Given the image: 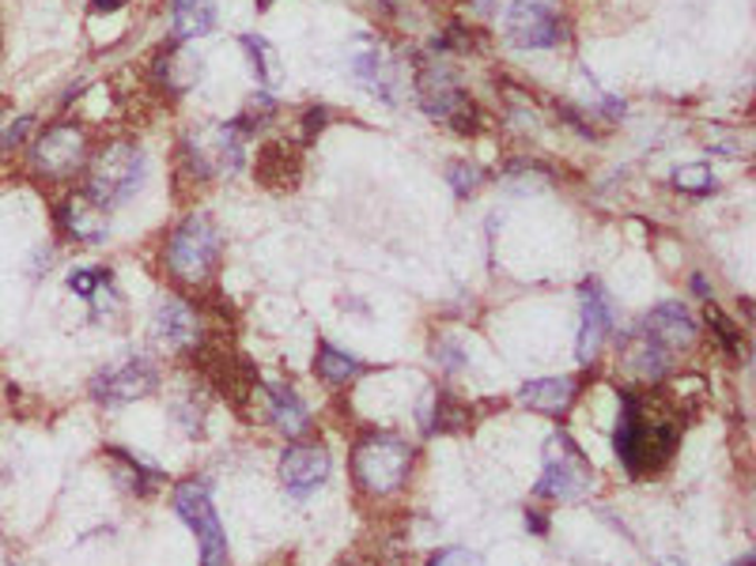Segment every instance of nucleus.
I'll return each mask as SVG.
<instances>
[{"instance_id":"f257e3e1","label":"nucleus","mask_w":756,"mask_h":566,"mask_svg":"<svg viewBox=\"0 0 756 566\" xmlns=\"http://www.w3.org/2000/svg\"><path fill=\"white\" fill-rule=\"evenodd\" d=\"M677 446H681V424L677 419L662 416V411H650V400H644L639 393L620 397V424L617 435H612V449H617L620 465L631 476L662 468Z\"/></svg>"},{"instance_id":"f03ea898","label":"nucleus","mask_w":756,"mask_h":566,"mask_svg":"<svg viewBox=\"0 0 756 566\" xmlns=\"http://www.w3.org/2000/svg\"><path fill=\"white\" fill-rule=\"evenodd\" d=\"M413 473V446L390 430H371L352 449V476L363 495H394Z\"/></svg>"},{"instance_id":"7ed1b4c3","label":"nucleus","mask_w":756,"mask_h":566,"mask_svg":"<svg viewBox=\"0 0 756 566\" xmlns=\"http://www.w3.org/2000/svg\"><path fill=\"white\" fill-rule=\"evenodd\" d=\"M145 181V151L129 140H114L107 151L88 167L84 178V200L99 212L121 208Z\"/></svg>"},{"instance_id":"20e7f679","label":"nucleus","mask_w":756,"mask_h":566,"mask_svg":"<svg viewBox=\"0 0 756 566\" xmlns=\"http://www.w3.org/2000/svg\"><path fill=\"white\" fill-rule=\"evenodd\" d=\"M219 249H224V238H219V227L208 216H194L186 224L175 227V235L167 238V268L170 276L181 284H208V276L216 272L219 265Z\"/></svg>"},{"instance_id":"39448f33","label":"nucleus","mask_w":756,"mask_h":566,"mask_svg":"<svg viewBox=\"0 0 756 566\" xmlns=\"http://www.w3.org/2000/svg\"><path fill=\"white\" fill-rule=\"evenodd\" d=\"M595 487V468H590L587 454L571 443V435H552L544 443V468L533 487L541 498H560V503H579Z\"/></svg>"},{"instance_id":"423d86ee","label":"nucleus","mask_w":756,"mask_h":566,"mask_svg":"<svg viewBox=\"0 0 756 566\" xmlns=\"http://www.w3.org/2000/svg\"><path fill=\"white\" fill-rule=\"evenodd\" d=\"M175 510L181 522L189 525V533L197 536L200 544V566H227V529L224 522H219L213 498H208V491L200 484H178L175 487Z\"/></svg>"},{"instance_id":"0eeeda50","label":"nucleus","mask_w":756,"mask_h":566,"mask_svg":"<svg viewBox=\"0 0 756 566\" xmlns=\"http://www.w3.org/2000/svg\"><path fill=\"white\" fill-rule=\"evenodd\" d=\"M416 99L420 107H424L428 118H435L439 125H446V129L462 132V137H469V132L477 129V107L473 99L462 91V83L454 80L446 69H424L416 76Z\"/></svg>"},{"instance_id":"6e6552de","label":"nucleus","mask_w":756,"mask_h":566,"mask_svg":"<svg viewBox=\"0 0 756 566\" xmlns=\"http://www.w3.org/2000/svg\"><path fill=\"white\" fill-rule=\"evenodd\" d=\"M84 159H88V137H84L76 125H53L31 148V167L38 175H50V178L72 175V170L84 167Z\"/></svg>"},{"instance_id":"1a4fd4ad","label":"nucleus","mask_w":756,"mask_h":566,"mask_svg":"<svg viewBox=\"0 0 756 566\" xmlns=\"http://www.w3.org/2000/svg\"><path fill=\"white\" fill-rule=\"evenodd\" d=\"M159 386V370L148 359H126L118 367H107L102 374H95L91 381V397L99 405H132V400L148 397Z\"/></svg>"},{"instance_id":"9d476101","label":"nucleus","mask_w":756,"mask_h":566,"mask_svg":"<svg viewBox=\"0 0 756 566\" xmlns=\"http://www.w3.org/2000/svg\"><path fill=\"white\" fill-rule=\"evenodd\" d=\"M612 321H617L612 295L598 280H587L582 284V325H579V359L582 363H590L598 355V348L612 332Z\"/></svg>"},{"instance_id":"9b49d317","label":"nucleus","mask_w":756,"mask_h":566,"mask_svg":"<svg viewBox=\"0 0 756 566\" xmlns=\"http://www.w3.org/2000/svg\"><path fill=\"white\" fill-rule=\"evenodd\" d=\"M330 476V454L325 446H288L281 454V479L292 495H306Z\"/></svg>"},{"instance_id":"f8f14e48","label":"nucleus","mask_w":756,"mask_h":566,"mask_svg":"<svg viewBox=\"0 0 756 566\" xmlns=\"http://www.w3.org/2000/svg\"><path fill=\"white\" fill-rule=\"evenodd\" d=\"M151 337H156L163 348H194L197 344V314L189 302L175 299V295H167L159 306H156V318H151Z\"/></svg>"},{"instance_id":"ddd939ff","label":"nucleus","mask_w":756,"mask_h":566,"mask_svg":"<svg viewBox=\"0 0 756 566\" xmlns=\"http://www.w3.org/2000/svg\"><path fill=\"white\" fill-rule=\"evenodd\" d=\"M644 332L650 340L662 344V348H688L696 340V321L681 302H662L647 314Z\"/></svg>"},{"instance_id":"4468645a","label":"nucleus","mask_w":756,"mask_h":566,"mask_svg":"<svg viewBox=\"0 0 756 566\" xmlns=\"http://www.w3.org/2000/svg\"><path fill=\"white\" fill-rule=\"evenodd\" d=\"M576 393H579V381L568 378V374H560V378L526 381V386L519 389V400L526 408L544 411V416H563V411L571 408V400H576Z\"/></svg>"},{"instance_id":"2eb2a0df","label":"nucleus","mask_w":756,"mask_h":566,"mask_svg":"<svg viewBox=\"0 0 756 566\" xmlns=\"http://www.w3.org/2000/svg\"><path fill=\"white\" fill-rule=\"evenodd\" d=\"M265 400H269L273 424L281 427L288 438L306 435V430H311V411H306V405L300 400V393H295L292 386H269V389H265Z\"/></svg>"},{"instance_id":"dca6fc26","label":"nucleus","mask_w":756,"mask_h":566,"mask_svg":"<svg viewBox=\"0 0 756 566\" xmlns=\"http://www.w3.org/2000/svg\"><path fill=\"white\" fill-rule=\"evenodd\" d=\"M213 27H216L213 0H175V4H170V31H175L178 42L208 34Z\"/></svg>"},{"instance_id":"f3484780","label":"nucleus","mask_w":756,"mask_h":566,"mask_svg":"<svg viewBox=\"0 0 756 566\" xmlns=\"http://www.w3.org/2000/svg\"><path fill=\"white\" fill-rule=\"evenodd\" d=\"M352 76H356L360 88H367L371 95H379L382 102H390V107H394V99H397L394 72H390V64L382 61L379 50H367V53L352 57Z\"/></svg>"},{"instance_id":"a211bd4d","label":"nucleus","mask_w":756,"mask_h":566,"mask_svg":"<svg viewBox=\"0 0 756 566\" xmlns=\"http://www.w3.org/2000/svg\"><path fill=\"white\" fill-rule=\"evenodd\" d=\"M61 224L76 242H102L107 238V224L99 219V208H91L84 197L61 208Z\"/></svg>"},{"instance_id":"6ab92c4d","label":"nucleus","mask_w":756,"mask_h":566,"mask_svg":"<svg viewBox=\"0 0 756 566\" xmlns=\"http://www.w3.org/2000/svg\"><path fill=\"white\" fill-rule=\"evenodd\" d=\"M625 363H628L631 374H639V378H662V374L669 370V348L644 337L625 351Z\"/></svg>"},{"instance_id":"aec40b11","label":"nucleus","mask_w":756,"mask_h":566,"mask_svg":"<svg viewBox=\"0 0 756 566\" xmlns=\"http://www.w3.org/2000/svg\"><path fill=\"white\" fill-rule=\"evenodd\" d=\"M318 374L330 386H348L363 374V363L352 359L348 351L333 348V344H318Z\"/></svg>"},{"instance_id":"412c9836","label":"nucleus","mask_w":756,"mask_h":566,"mask_svg":"<svg viewBox=\"0 0 756 566\" xmlns=\"http://www.w3.org/2000/svg\"><path fill=\"white\" fill-rule=\"evenodd\" d=\"M238 42H243L246 57H251L254 76H262V83H276V69H281V64H276L273 46L265 42V38H257V34H243Z\"/></svg>"},{"instance_id":"4be33fe9","label":"nucleus","mask_w":756,"mask_h":566,"mask_svg":"<svg viewBox=\"0 0 756 566\" xmlns=\"http://www.w3.org/2000/svg\"><path fill=\"white\" fill-rule=\"evenodd\" d=\"M674 186L681 189V193H693V197H707L719 181H715L711 167L707 162H688V167H677L674 170Z\"/></svg>"},{"instance_id":"5701e85b","label":"nucleus","mask_w":756,"mask_h":566,"mask_svg":"<svg viewBox=\"0 0 756 566\" xmlns=\"http://www.w3.org/2000/svg\"><path fill=\"white\" fill-rule=\"evenodd\" d=\"M69 287H72V295H80V299H95L102 287H110V272H102V268H76L69 276Z\"/></svg>"},{"instance_id":"b1692460","label":"nucleus","mask_w":756,"mask_h":566,"mask_svg":"<svg viewBox=\"0 0 756 566\" xmlns=\"http://www.w3.org/2000/svg\"><path fill=\"white\" fill-rule=\"evenodd\" d=\"M707 325H711V329L719 332L723 348L730 351V355H742V351H745V340H742V332L734 329V321L726 318V314L719 310V306H707Z\"/></svg>"},{"instance_id":"393cba45","label":"nucleus","mask_w":756,"mask_h":566,"mask_svg":"<svg viewBox=\"0 0 756 566\" xmlns=\"http://www.w3.org/2000/svg\"><path fill=\"white\" fill-rule=\"evenodd\" d=\"M446 181H451V189L458 197H469L484 181V170L477 167V162H454V167L446 170Z\"/></svg>"},{"instance_id":"a878e982","label":"nucleus","mask_w":756,"mask_h":566,"mask_svg":"<svg viewBox=\"0 0 756 566\" xmlns=\"http://www.w3.org/2000/svg\"><path fill=\"white\" fill-rule=\"evenodd\" d=\"M428 566H484V563H481V555H473L465 548H446V552L432 555V563Z\"/></svg>"},{"instance_id":"bb28decb","label":"nucleus","mask_w":756,"mask_h":566,"mask_svg":"<svg viewBox=\"0 0 756 566\" xmlns=\"http://www.w3.org/2000/svg\"><path fill=\"white\" fill-rule=\"evenodd\" d=\"M435 359L443 363L446 370H462L465 367V351L458 348L454 340H435Z\"/></svg>"},{"instance_id":"cd10ccee","label":"nucleus","mask_w":756,"mask_h":566,"mask_svg":"<svg viewBox=\"0 0 756 566\" xmlns=\"http://www.w3.org/2000/svg\"><path fill=\"white\" fill-rule=\"evenodd\" d=\"M31 125H35V118H19L12 129L0 137V151H8V148H16V143H23L27 140V129H31Z\"/></svg>"},{"instance_id":"c85d7f7f","label":"nucleus","mask_w":756,"mask_h":566,"mask_svg":"<svg viewBox=\"0 0 756 566\" xmlns=\"http://www.w3.org/2000/svg\"><path fill=\"white\" fill-rule=\"evenodd\" d=\"M121 4H126V0H91V12L95 16H107V12H118Z\"/></svg>"},{"instance_id":"c756f323","label":"nucleus","mask_w":756,"mask_h":566,"mask_svg":"<svg viewBox=\"0 0 756 566\" xmlns=\"http://www.w3.org/2000/svg\"><path fill=\"white\" fill-rule=\"evenodd\" d=\"M693 291H696V295H704V299H707V280H704V276H693Z\"/></svg>"},{"instance_id":"7c9ffc66","label":"nucleus","mask_w":756,"mask_h":566,"mask_svg":"<svg viewBox=\"0 0 756 566\" xmlns=\"http://www.w3.org/2000/svg\"><path fill=\"white\" fill-rule=\"evenodd\" d=\"M526 522H533V533H544V517L541 514H526Z\"/></svg>"},{"instance_id":"2f4dec72","label":"nucleus","mask_w":756,"mask_h":566,"mask_svg":"<svg viewBox=\"0 0 756 566\" xmlns=\"http://www.w3.org/2000/svg\"><path fill=\"white\" fill-rule=\"evenodd\" d=\"M734 566H753V555H742V559L734 563Z\"/></svg>"},{"instance_id":"473e14b6","label":"nucleus","mask_w":756,"mask_h":566,"mask_svg":"<svg viewBox=\"0 0 756 566\" xmlns=\"http://www.w3.org/2000/svg\"><path fill=\"white\" fill-rule=\"evenodd\" d=\"M273 4V0H257V8H269Z\"/></svg>"},{"instance_id":"72a5a7b5","label":"nucleus","mask_w":756,"mask_h":566,"mask_svg":"<svg viewBox=\"0 0 756 566\" xmlns=\"http://www.w3.org/2000/svg\"><path fill=\"white\" fill-rule=\"evenodd\" d=\"M0 566H8V563H4V559H0Z\"/></svg>"}]
</instances>
